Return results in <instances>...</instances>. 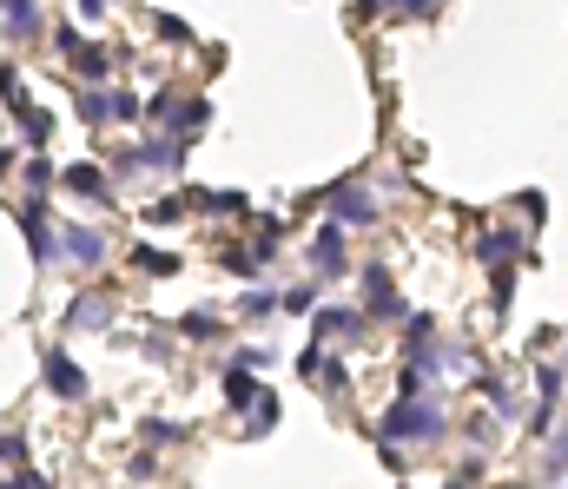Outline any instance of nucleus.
I'll list each match as a JSON object with an SVG mask.
<instances>
[{
    "label": "nucleus",
    "instance_id": "ddd939ff",
    "mask_svg": "<svg viewBox=\"0 0 568 489\" xmlns=\"http://www.w3.org/2000/svg\"><path fill=\"white\" fill-rule=\"evenodd\" d=\"M139 443H146V456H159V450L192 443V430H186V424H173V417H139Z\"/></svg>",
    "mask_w": 568,
    "mask_h": 489
},
{
    "label": "nucleus",
    "instance_id": "c85d7f7f",
    "mask_svg": "<svg viewBox=\"0 0 568 489\" xmlns=\"http://www.w3.org/2000/svg\"><path fill=\"white\" fill-rule=\"evenodd\" d=\"M21 173V152H14V139H0V186H8Z\"/></svg>",
    "mask_w": 568,
    "mask_h": 489
},
{
    "label": "nucleus",
    "instance_id": "6e6552de",
    "mask_svg": "<svg viewBox=\"0 0 568 489\" xmlns=\"http://www.w3.org/2000/svg\"><path fill=\"white\" fill-rule=\"evenodd\" d=\"M344 272H351L344 225H331V218H324V225L311 231V278H324V285H331V278H344Z\"/></svg>",
    "mask_w": 568,
    "mask_h": 489
},
{
    "label": "nucleus",
    "instance_id": "393cba45",
    "mask_svg": "<svg viewBox=\"0 0 568 489\" xmlns=\"http://www.w3.org/2000/svg\"><path fill=\"white\" fill-rule=\"evenodd\" d=\"M139 358H146V364H173V338H166V331H146V338H139Z\"/></svg>",
    "mask_w": 568,
    "mask_h": 489
},
{
    "label": "nucleus",
    "instance_id": "2eb2a0df",
    "mask_svg": "<svg viewBox=\"0 0 568 489\" xmlns=\"http://www.w3.org/2000/svg\"><path fill=\"white\" fill-rule=\"evenodd\" d=\"M179 338H186V344H225L231 324H225L218 311H186V317H179Z\"/></svg>",
    "mask_w": 568,
    "mask_h": 489
},
{
    "label": "nucleus",
    "instance_id": "39448f33",
    "mask_svg": "<svg viewBox=\"0 0 568 489\" xmlns=\"http://www.w3.org/2000/svg\"><path fill=\"white\" fill-rule=\"evenodd\" d=\"M40 384H47L60 403H87V397H93V377H87V364H79L66 344H47V351H40Z\"/></svg>",
    "mask_w": 568,
    "mask_h": 489
},
{
    "label": "nucleus",
    "instance_id": "423d86ee",
    "mask_svg": "<svg viewBox=\"0 0 568 489\" xmlns=\"http://www.w3.org/2000/svg\"><path fill=\"white\" fill-rule=\"evenodd\" d=\"M14 218H21V238H27V252H34V272H53V231H60L53 205L47 199H21Z\"/></svg>",
    "mask_w": 568,
    "mask_h": 489
},
{
    "label": "nucleus",
    "instance_id": "a878e982",
    "mask_svg": "<svg viewBox=\"0 0 568 489\" xmlns=\"http://www.w3.org/2000/svg\"><path fill=\"white\" fill-rule=\"evenodd\" d=\"M146 21H152V34H159V40H173V47H186V40H192V27H186V21H173V14H146Z\"/></svg>",
    "mask_w": 568,
    "mask_h": 489
},
{
    "label": "nucleus",
    "instance_id": "5701e85b",
    "mask_svg": "<svg viewBox=\"0 0 568 489\" xmlns=\"http://www.w3.org/2000/svg\"><path fill=\"white\" fill-rule=\"evenodd\" d=\"M278 311V291H265V285H252L245 298H238V317H245V324H258V317H272Z\"/></svg>",
    "mask_w": 568,
    "mask_h": 489
},
{
    "label": "nucleus",
    "instance_id": "6ab92c4d",
    "mask_svg": "<svg viewBox=\"0 0 568 489\" xmlns=\"http://www.w3.org/2000/svg\"><path fill=\"white\" fill-rule=\"evenodd\" d=\"M113 126H132V133H146V100H139L132 87H113Z\"/></svg>",
    "mask_w": 568,
    "mask_h": 489
},
{
    "label": "nucleus",
    "instance_id": "4468645a",
    "mask_svg": "<svg viewBox=\"0 0 568 489\" xmlns=\"http://www.w3.org/2000/svg\"><path fill=\"white\" fill-rule=\"evenodd\" d=\"M119 66H113V47H79V60H73V79H79V87H106V79H113Z\"/></svg>",
    "mask_w": 568,
    "mask_h": 489
},
{
    "label": "nucleus",
    "instance_id": "9d476101",
    "mask_svg": "<svg viewBox=\"0 0 568 489\" xmlns=\"http://www.w3.org/2000/svg\"><path fill=\"white\" fill-rule=\"evenodd\" d=\"M357 311L364 317H396V285H390V265H364L357 272Z\"/></svg>",
    "mask_w": 568,
    "mask_h": 489
},
{
    "label": "nucleus",
    "instance_id": "7ed1b4c3",
    "mask_svg": "<svg viewBox=\"0 0 568 489\" xmlns=\"http://www.w3.org/2000/svg\"><path fill=\"white\" fill-rule=\"evenodd\" d=\"M60 192L79 199V205H93V212H119V186L106 179L100 159H73V166H60Z\"/></svg>",
    "mask_w": 568,
    "mask_h": 489
},
{
    "label": "nucleus",
    "instance_id": "412c9836",
    "mask_svg": "<svg viewBox=\"0 0 568 489\" xmlns=\"http://www.w3.org/2000/svg\"><path fill=\"white\" fill-rule=\"evenodd\" d=\"M218 265H225L231 278H258V272H265V259L252 252V244H225V252H218Z\"/></svg>",
    "mask_w": 568,
    "mask_h": 489
},
{
    "label": "nucleus",
    "instance_id": "1a4fd4ad",
    "mask_svg": "<svg viewBox=\"0 0 568 489\" xmlns=\"http://www.w3.org/2000/svg\"><path fill=\"white\" fill-rule=\"evenodd\" d=\"M324 205H331V225H377V199L364 192V179H338L331 192H324Z\"/></svg>",
    "mask_w": 568,
    "mask_h": 489
},
{
    "label": "nucleus",
    "instance_id": "bb28decb",
    "mask_svg": "<svg viewBox=\"0 0 568 489\" xmlns=\"http://www.w3.org/2000/svg\"><path fill=\"white\" fill-rule=\"evenodd\" d=\"M0 489H53V476H40V469L27 463V469H8V476H0Z\"/></svg>",
    "mask_w": 568,
    "mask_h": 489
},
{
    "label": "nucleus",
    "instance_id": "f03ea898",
    "mask_svg": "<svg viewBox=\"0 0 568 489\" xmlns=\"http://www.w3.org/2000/svg\"><path fill=\"white\" fill-rule=\"evenodd\" d=\"M383 437L390 443H437L443 437V397H403L383 417Z\"/></svg>",
    "mask_w": 568,
    "mask_h": 489
},
{
    "label": "nucleus",
    "instance_id": "f257e3e1",
    "mask_svg": "<svg viewBox=\"0 0 568 489\" xmlns=\"http://www.w3.org/2000/svg\"><path fill=\"white\" fill-rule=\"evenodd\" d=\"M106 259H113V238H106V225H87V218H60V231H53V265H73V272H106Z\"/></svg>",
    "mask_w": 568,
    "mask_h": 489
},
{
    "label": "nucleus",
    "instance_id": "aec40b11",
    "mask_svg": "<svg viewBox=\"0 0 568 489\" xmlns=\"http://www.w3.org/2000/svg\"><path fill=\"white\" fill-rule=\"evenodd\" d=\"M272 430H278V397L258 390L252 397V417H245V437H272Z\"/></svg>",
    "mask_w": 568,
    "mask_h": 489
},
{
    "label": "nucleus",
    "instance_id": "c756f323",
    "mask_svg": "<svg viewBox=\"0 0 568 489\" xmlns=\"http://www.w3.org/2000/svg\"><path fill=\"white\" fill-rule=\"evenodd\" d=\"M278 304H285V311H311V304H317V291H311V285H298V291H285Z\"/></svg>",
    "mask_w": 568,
    "mask_h": 489
},
{
    "label": "nucleus",
    "instance_id": "4be33fe9",
    "mask_svg": "<svg viewBox=\"0 0 568 489\" xmlns=\"http://www.w3.org/2000/svg\"><path fill=\"white\" fill-rule=\"evenodd\" d=\"M27 456H34V437H27V430H0V463L27 469Z\"/></svg>",
    "mask_w": 568,
    "mask_h": 489
},
{
    "label": "nucleus",
    "instance_id": "a211bd4d",
    "mask_svg": "<svg viewBox=\"0 0 568 489\" xmlns=\"http://www.w3.org/2000/svg\"><path fill=\"white\" fill-rule=\"evenodd\" d=\"M218 384H225V403H231V411H245V403H252V397L265 390V384H258L252 371H238V364H225V377H218Z\"/></svg>",
    "mask_w": 568,
    "mask_h": 489
},
{
    "label": "nucleus",
    "instance_id": "9b49d317",
    "mask_svg": "<svg viewBox=\"0 0 568 489\" xmlns=\"http://www.w3.org/2000/svg\"><path fill=\"white\" fill-rule=\"evenodd\" d=\"M357 331H364V311H357V304H324L317 324H311V344L331 351V344H344V338H357Z\"/></svg>",
    "mask_w": 568,
    "mask_h": 489
},
{
    "label": "nucleus",
    "instance_id": "cd10ccee",
    "mask_svg": "<svg viewBox=\"0 0 568 489\" xmlns=\"http://www.w3.org/2000/svg\"><path fill=\"white\" fill-rule=\"evenodd\" d=\"M73 27H79V34H87V27H106V8H100V0H79V8H73Z\"/></svg>",
    "mask_w": 568,
    "mask_h": 489
},
{
    "label": "nucleus",
    "instance_id": "0eeeda50",
    "mask_svg": "<svg viewBox=\"0 0 568 489\" xmlns=\"http://www.w3.org/2000/svg\"><path fill=\"white\" fill-rule=\"evenodd\" d=\"M0 34H8L14 47H40L53 34V21H47L40 0H0Z\"/></svg>",
    "mask_w": 568,
    "mask_h": 489
},
{
    "label": "nucleus",
    "instance_id": "7c9ffc66",
    "mask_svg": "<svg viewBox=\"0 0 568 489\" xmlns=\"http://www.w3.org/2000/svg\"><path fill=\"white\" fill-rule=\"evenodd\" d=\"M450 489H476V469H463V482H450Z\"/></svg>",
    "mask_w": 568,
    "mask_h": 489
},
{
    "label": "nucleus",
    "instance_id": "f3484780",
    "mask_svg": "<svg viewBox=\"0 0 568 489\" xmlns=\"http://www.w3.org/2000/svg\"><path fill=\"white\" fill-rule=\"evenodd\" d=\"M132 272L139 278H173L179 272V252H166V244H132Z\"/></svg>",
    "mask_w": 568,
    "mask_h": 489
},
{
    "label": "nucleus",
    "instance_id": "f8f14e48",
    "mask_svg": "<svg viewBox=\"0 0 568 489\" xmlns=\"http://www.w3.org/2000/svg\"><path fill=\"white\" fill-rule=\"evenodd\" d=\"M73 120L87 133H106L113 126V87H73Z\"/></svg>",
    "mask_w": 568,
    "mask_h": 489
},
{
    "label": "nucleus",
    "instance_id": "b1692460",
    "mask_svg": "<svg viewBox=\"0 0 568 489\" xmlns=\"http://www.w3.org/2000/svg\"><path fill=\"white\" fill-rule=\"evenodd\" d=\"M47 40H53V53H60V60H66V66H73V60H79V47H87V34H79V27H73V21H60V27H53V34H47Z\"/></svg>",
    "mask_w": 568,
    "mask_h": 489
},
{
    "label": "nucleus",
    "instance_id": "dca6fc26",
    "mask_svg": "<svg viewBox=\"0 0 568 489\" xmlns=\"http://www.w3.org/2000/svg\"><path fill=\"white\" fill-rule=\"evenodd\" d=\"M21 186H27V199H47V192L60 186L53 152H27V159H21Z\"/></svg>",
    "mask_w": 568,
    "mask_h": 489
},
{
    "label": "nucleus",
    "instance_id": "20e7f679",
    "mask_svg": "<svg viewBox=\"0 0 568 489\" xmlns=\"http://www.w3.org/2000/svg\"><path fill=\"white\" fill-rule=\"evenodd\" d=\"M113 311H119V298H113L106 285H79V291L66 298V311H60V331H66V338H79V331H113Z\"/></svg>",
    "mask_w": 568,
    "mask_h": 489
}]
</instances>
